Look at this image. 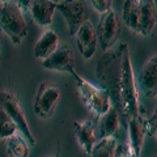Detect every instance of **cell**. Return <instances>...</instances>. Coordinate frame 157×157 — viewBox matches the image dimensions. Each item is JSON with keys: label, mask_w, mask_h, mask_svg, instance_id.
Returning a JSON list of instances; mask_svg holds the SVG:
<instances>
[{"label": "cell", "mask_w": 157, "mask_h": 157, "mask_svg": "<svg viewBox=\"0 0 157 157\" xmlns=\"http://www.w3.org/2000/svg\"><path fill=\"white\" fill-rule=\"evenodd\" d=\"M97 78L102 89L109 93L111 105L126 124L141 111L139 89L127 43L123 42L105 51L97 63Z\"/></svg>", "instance_id": "obj_1"}, {"label": "cell", "mask_w": 157, "mask_h": 157, "mask_svg": "<svg viewBox=\"0 0 157 157\" xmlns=\"http://www.w3.org/2000/svg\"><path fill=\"white\" fill-rule=\"evenodd\" d=\"M0 29L9 37L13 45H20L26 37L28 25L17 2H0Z\"/></svg>", "instance_id": "obj_2"}, {"label": "cell", "mask_w": 157, "mask_h": 157, "mask_svg": "<svg viewBox=\"0 0 157 157\" xmlns=\"http://www.w3.org/2000/svg\"><path fill=\"white\" fill-rule=\"evenodd\" d=\"M71 75L75 77V80H76L77 92H78V96H80L81 101L84 102V105L90 110L92 114L100 119L113 106L109 93L105 89H102V88H98L96 85H93L92 82L86 81L85 78L81 75H78L76 71H72Z\"/></svg>", "instance_id": "obj_3"}, {"label": "cell", "mask_w": 157, "mask_h": 157, "mask_svg": "<svg viewBox=\"0 0 157 157\" xmlns=\"http://www.w3.org/2000/svg\"><path fill=\"white\" fill-rule=\"evenodd\" d=\"M0 107H2V109L11 117V119L16 123L18 131L21 132V135L26 139L29 145H36L37 140L30 130V126L28 123L26 115L22 110L18 98L14 96L13 93L8 92V90H0Z\"/></svg>", "instance_id": "obj_4"}, {"label": "cell", "mask_w": 157, "mask_h": 157, "mask_svg": "<svg viewBox=\"0 0 157 157\" xmlns=\"http://www.w3.org/2000/svg\"><path fill=\"white\" fill-rule=\"evenodd\" d=\"M60 98H62V92L59 89V86L47 84V82H42L36 94L33 110L39 118L48 119V118L52 117Z\"/></svg>", "instance_id": "obj_5"}, {"label": "cell", "mask_w": 157, "mask_h": 157, "mask_svg": "<svg viewBox=\"0 0 157 157\" xmlns=\"http://www.w3.org/2000/svg\"><path fill=\"white\" fill-rule=\"evenodd\" d=\"M97 36L104 51L113 48L118 42V38L121 36V26H119L117 13L113 9L101 14L100 21H98V28H97Z\"/></svg>", "instance_id": "obj_6"}, {"label": "cell", "mask_w": 157, "mask_h": 157, "mask_svg": "<svg viewBox=\"0 0 157 157\" xmlns=\"http://www.w3.org/2000/svg\"><path fill=\"white\" fill-rule=\"evenodd\" d=\"M56 9L62 12L71 36H76L78 29L85 22V4L80 0H70V2L56 3Z\"/></svg>", "instance_id": "obj_7"}, {"label": "cell", "mask_w": 157, "mask_h": 157, "mask_svg": "<svg viewBox=\"0 0 157 157\" xmlns=\"http://www.w3.org/2000/svg\"><path fill=\"white\" fill-rule=\"evenodd\" d=\"M128 130V145L135 157H139L144 145L145 135L148 134V119L143 111L127 122Z\"/></svg>", "instance_id": "obj_8"}, {"label": "cell", "mask_w": 157, "mask_h": 157, "mask_svg": "<svg viewBox=\"0 0 157 157\" xmlns=\"http://www.w3.org/2000/svg\"><path fill=\"white\" fill-rule=\"evenodd\" d=\"M42 66L50 71L71 73L75 71V55L72 48L66 43H60L56 50L42 62Z\"/></svg>", "instance_id": "obj_9"}, {"label": "cell", "mask_w": 157, "mask_h": 157, "mask_svg": "<svg viewBox=\"0 0 157 157\" xmlns=\"http://www.w3.org/2000/svg\"><path fill=\"white\" fill-rule=\"evenodd\" d=\"M76 43L84 59L88 60L94 56L98 47V36L90 20H85V22L78 29L76 34Z\"/></svg>", "instance_id": "obj_10"}, {"label": "cell", "mask_w": 157, "mask_h": 157, "mask_svg": "<svg viewBox=\"0 0 157 157\" xmlns=\"http://www.w3.org/2000/svg\"><path fill=\"white\" fill-rule=\"evenodd\" d=\"M73 134H75L77 144L84 151V153L90 155L94 144L97 143L96 124L93 119H85L82 122H73Z\"/></svg>", "instance_id": "obj_11"}, {"label": "cell", "mask_w": 157, "mask_h": 157, "mask_svg": "<svg viewBox=\"0 0 157 157\" xmlns=\"http://www.w3.org/2000/svg\"><path fill=\"white\" fill-rule=\"evenodd\" d=\"M140 86L147 97H157V52L153 54L141 68Z\"/></svg>", "instance_id": "obj_12"}, {"label": "cell", "mask_w": 157, "mask_h": 157, "mask_svg": "<svg viewBox=\"0 0 157 157\" xmlns=\"http://www.w3.org/2000/svg\"><path fill=\"white\" fill-rule=\"evenodd\" d=\"M30 11L33 20L39 26H50L56 11V2L51 0H33L30 2Z\"/></svg>", "instance_id": "obj_13"}, {"label": "cell", "mask_w": 157, "mask_h": 157, "mask_svg": "<svg viewBox=\"0 0 157 157\" xmlns=\"http://www.w3.org/2000/svg\"><path fill=\"white\" fill-rule=\"evenodd\" d=\"M59 45H60L59 36L51 29H47L41 34V37L34 45V56L43 62L56 50Z\"/></svg>", "instance_id": "obj_14"}, {"label": "cell", "mask_w": 157, "mask_h": 157, "mask_svg": "<svg viewBox=\"0 0 157 157\" xmlns=\"http://www.w3.org/2000/svg\"><path fill=\"white\" fill-rule=\"evenodd\" d=\"M140 36L148 37L157 22V2L155 0H140Z\"/></svg>", "instance_id": "obj_15"}, {"label": "cell", "mask_w": 157, "mask_h": 157, "mask_svg": "<svg viewBox=\"0 0 157 157\" xmlns=\"http://www.w3.org/2000/svg\"><path fill=\"white\" fill-rule=\"evenodd\" d=\"M121 127V115L114 106L100 118V136L98 139L104 137H115Z\"/></svg>", "instance_id": "obj_16"}, {"label": "cell", "mask_w": 157, "mask_h": 157, "mask_svg": "<svg viewBox=\"0 0 157 157\" xmlns=\"http://www.w3.org/2000/svg\"><path fill=\"white\" fill-rule=\"evenodd\" d=\"M140 14V0H126L123 3V21L136 34L141 32Z\"/></svg>", "instance_id": "obj_17"}, {"label": "cell", "mask_w": 157, "mask_h": 157, "mask_svg": "<svg viewBox=\"0 0 157 157\" xmlns=\"http://www.w3.org/2000/svg\"><path fill=\"white\" fill-rule=\"evenodd\" d=\"M4 141H6V152L8 157H29L30 145L25 137L18 132Z\"/></svg>", "instance_id": "obj_18"}, {"label": "cell", "mask_w": 157, "mask_h": 157, "mask_svg": "<svg viewBox=\"0 0 157 157\" xmlns=\"http://www.w3.org/2000/svg\"><path fill=\"white\" fill-rule=\"evenodd\" d=\"M117 139L115 137H104L98 139L92 149V157H115L117 149Z\"/></svg>", "instance_id": "obj_19"}, {"label": "cell", "mask_w": 157, "mask_h": 157, "mask_svg": "<svg viewBox=\"0 0 157 157\" xmlns=\"http://www.w3.org/2000/svg\"><path fill=\"white\" fill-rule=\"evenodd\" d=\"M17 131H18V128H17L16 123H14L11 119V117L0 107V140H7L8 137L17 134Z\"/></svg>", "instance_id": "obj_20"}, {"label": "cell", "mask_w": 157, "mask_h": 157, "mask_svg": "<svg viewBox=\"0 0 157 157\" xmlns=\"http://www.w3.org/2000/svg\"><path fill=\"white\" fill-rule=\"evenodd\" d=\"M90 4H92V7L101 14H104L106 12H109L110 9H113L111 8V6H113L111 0H92Z\"/></svg>", "instance_id": "obj_21"}, {"label": "cell", "mask_w": 157, "mask_h": 157, "mask_svg": "<svg viewBox=\"0 0 157 157\" xmlns=\"http://www.w3.org/2000/svg\"><path fill=\"white\" fill-rule=\"evenodd\" d=\"M115 157H135L128 144H118L115 149Z\"/></svg>", "instance_id": "obj_22"}, {"label": "cell", "mask_w": 157, "mask_h": 157, "mask_svg": "<svg viewBox=\"0 0 157 157\" xmlns=\"http://www.w3.org/2000/svg\"><path fill=\"white\" fill-rule=\"evenodd\" d=\"M148 134L157 139V110L152 118L148 119Z\"/></svg>", "instance_id": "obj_23"}, {"label": "cell", "mask_w": 157, "mask_h": 157, "mask_svg": "<svg viewBox=\"0 0 157 157\" xmlns=\"http://www.w3.org/2000/svg\"><path fill=\"white\" fill-rule=\"evenodd\" d=\"M55 157H59V153H58V155H56V156H55Z\"/></svg>", "instance_id": "obj_24"}]
</instances>
